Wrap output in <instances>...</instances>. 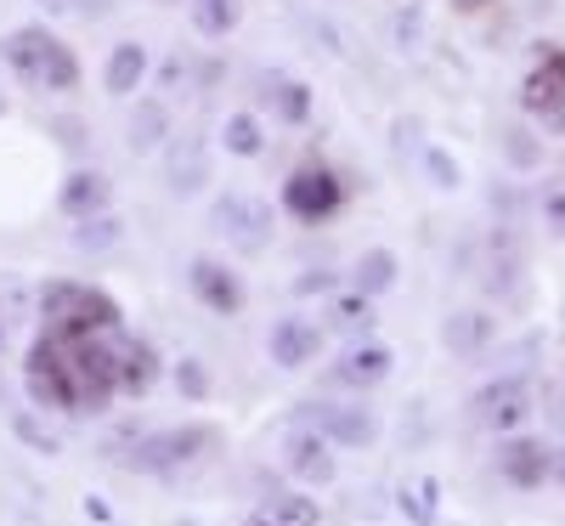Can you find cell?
<instances>
[{"mask_svg":"<svg viewBox=\"0 0 565 526\" xmlns=\"http://www.w3.org/2000/svg\"><path fill=\"white\" fill-rule=\"evenodd\" d=\"M351 283H356V295H385L391 283H396V255L391 250H367L362 261H356V272H351Z\"/></svg>","mask_w":565,"mask_h":526,"instance_id":"obj_22","label":"cell"},{"mask_svg":"<svg viewBox=\"0 0 565 526\" xmlns=\"http://www.w3.org/2000/svg\"><path fill=\"white\" fill-rule=\"evenodd\" d=\"M328 323H334L340 334H367L373 328V301L351 290V295H340L334 306H328Z\"/></svg>","mask_w":565,"mask_h":526,"instance_id":"obj_26","label":"cell"},{"mask_svg":"<svg viewBox=\"0 0 565 526\" xmlns=\"http://www.w3.org/2000/svg\"><path fill=\"white\" fill-rule=\"evenodd\" d=\"M492 334H498V317H487V312H452V317L441 323V340H447V351H458V357H481V351L492 346Z\"/></svg>","mask_w":565,"mask_h":526,"instance_id":"obj_16","label":"cell"},{"mask_svg":"<svg viewBox=\"0 0 565 526\" xmlns=\"http://www.w3.org/2000/svg\"><path fill=\"white\" fill-rule=\"evenodd\" d=\"M391 368H396V357H391L385 346H351V351L340 357L334 379H340V386H356V391H367V386H385V379H391Z\"/></svg>","mask_w":565,"mask_h":526,"instance_id":"obj_15","label":"cell"},{"mask_svg":"<svg viewBox=\"0 0 565 526\" xmlns=\"http://www.w3.org/2000/svg\"><path fill=\"white\" fill-rule=\"evenodd\" d=\"M282 204H289V215H300V221H328L345 204V181L334 170H322V165H306V170H295L289 181H282Z\"/></svg>","mask_w":565,"mask_h":526,"instance_id":"obj_4","label":"cell"},{"mask_svg":"<svg viewBox=\"0 0 565 526\" xmlns=\"http://www.w3.org/2000/svg\"><path fill=\"white\" fill-rule=\"evenodd\" d=\"M164 181H170V193H199V187L210 181V154H204V141L193 136H181L170 159H164Z\"/></svg>","mask_w":565,"mask_h":526,"instance_id":"obj_14","label":"cell"},{"mask_svg":"<svg viewBox=\"0 0 565 526\" xmlns=\"http://www.w3.org/2000/svg\"><path fill=\"white\" fill-rule=\"evenodd\" d=\"M249 526H317V498L306 493H271L249 509Z\"/></svg>","mask_w":565,"mask_h":526,"instance_id":"obj_18","label":"cell"},{"mask_svg":"<svg viewBox=\"0 0 565 526\" xmlns=\"http://www.w3.org/2000/svg\"><path fill=\"white\" fill-rule=\"evenodd\" d=\"M266 97L277 103V119H289V125H306L311 119V91L300 80H282L277 91H266Z\"/></svg>","mask_w":565,"mask_h":526,"instance_id":"obj_27","label":"cell"},{"mask_svg":"<svg viewBox=\"0 0 565 526\" xmlns=\"http://www.w3.org/2000/svg\"><path fill=\"white\" fill-rule=\"evenodd\" d=\"M186 283H193V295H199L210 312H221V317L244 312V283H238V272H226L221 261L199 255L193 266H186Z\"/></svg>","mask_w":565,"mask_h":526,"instance_id":"obj_10","label":"cell"},{"mask_svg":"<svg viewBox=\"0 0 565 526\" xmlns=\"http://www.w3.org/2000/svg\"><path fill=\"white\" fill-rule=\"evenodd\" d=\"M164 136H170V108L164 103H136V114H130V125H125V141H130V154H153V148H164Z\"/></svg>","mask_w":565,"mask_h":526,"instance_id":"obj_19","label":"cell"},{"mask_svg":"<svg viewBox=\"0 0 565 526\" xmlns=\"http://www.w3.org/2000/svg\"><path fill=\"white\" fill-rule=\"evenodd\" d=\"M0 340H7V328H0Z\"/></svg>","mask_w":565,"mask_h":526,"instance_id":"obj_37","label":"cell"},{"mask_svg":"<svg viewBox=\"0 0 565 526\" xmlns=\"http://www.w3.org/2000/svg\"><path fill=\"white\" fill-rule=\"evenodd\" d=\"M199 448H215V430H210V424H181V430H159V436H141L136 453H130V464L164 475V470L186 464Z\"/></svg>","mask_w":565,"mask_h":526,"instance_id":"obj_6","label":"cell"},{"mask_svg":"<svg viewBox=\"0 0 565 526\" xmlns=\"http://www.w3.org/2000/svg\"><path fill=\"white\" fill-rule=\"evenodd\" d=\"M141 80H148V45H141V40H119L108 52V69H103L108 97H130Z\"/></svg>","mask_w":565,"mask_h":526,"instance_id":"obj_17","label":"cell"},{"mask_svg":"<svg viewBox=\"0 0 565 526\" xmlns=\"http://www.w3.org/2000/svg\"><path fill=\"white\" fill-rule=\"evenodd\" d=\"M282 464H289L306 487H328L334 482V453H328V436H317L311 424H300L289 448H282Z\"/></svg>","mask_w":565,"mask_h":526,"instance_id":"obj_12","label":"cell"},{"mask_svg":"<svg viewBox=\"0 0 565 526\" xmlns=\"http://www.w3.org/2000/svg\"><path fill=\"white\" fill-rule=\"evenodd\" d=\"M452 7H458V12H481V7H487V0H452Z\"/></svg>","mask_w":565,"mask_h":526,"instance_id":"obj_36","label":"cell"},{"mask_svg":"<svg viewBox=\"0 0 565 526\" xmlns=\"http://www.w3.org/2000/svg\"><path fill=\"white\" fill-rule=\"evenodd\" d=\"M0 114H7V103H0Z\"/></svg>","mask_w":565,"mask_h":526,"instance_id":"obj_38","label":"cell"},{"mask_svg":"<svg viewBox=\"0 0 565 526\" xmlns=\"http://www.w3.org/2000/svg\"><path fill=\"white\" fill-rule=\"evenodd\" d=\"M108 199H114V181L103 176V170H74L68 181H63V215H74V221H85V215H103L108 210Z\"/></svg>","mask_w":565,"mask_h":526,"instance_id":"obj_13","label":"cell"},{"mask_svg":"<svg viewBox=\"0 0 565 526\" xmlns=\"http://www.w3.org/2000/svg\"><path fill=\"white\" fill-rule=\"evenodd\" d=\"M521 108L532 119H543L554 136H565V52H543V63L526 74Z\"/></svg>","mask_w":565,"mask_h":526,"instance_id":"obj_5","label":"cell"},{"mask_svg":"<svg viewBox=\"0 0 565 526\" xmlns=\"http://www.w3.org/2000/svg\"><path fill=\"white\" fill-rule=\"evenodd\" d=\"M424 165H430V176H436V187H447V193H452V187L463 181V170H458V159H447L441 148H436L430 159H424Z\"/></svg>","mask_w":565,"mask_h":526,"instance_id":"obj_31","label":"cell"},{"mask_svg":"<svg viewBox=\"0 0 565 526\" xmlns=\"http://www.w3.org/2000/svg\"><path fill=\"white\" fill-rule=\"evenodd\" d=\"M543 227H548L554 238H565V187H559V181L543 187Z\"/></svg>","mask_w":565,"mask_h":526,"instance_id":"obj_30","label":"cell"},{"mask_svg":"<svg viewBox=\"0 0 565 526\" xmlns=\"http://www.w3.org/2000/svg\"><path fill=\"white\" fill-rule=\"evenodd\" d=\"M498 475L509 487H543L548 475H554V448H543V442H532V436H514V442H503L498 448Z\"/></svg>","mask_w":565,"mask_h":526,"instance_id":"obj_9","label":"cell"},{"mask_svg":"<svg viewBox=\"0 0 565 526\" xmlns=\"http://www.w3.org/2000/svg\"><path fill=\"white\" fill-rule=\"evenodd\" d=\"M193 29L199 34H210V40H226L232 29L244 23V0H193Z\"/></svg>","mask_w":565,"mask_h":526,"instance_id":"obj_21","label":"cell"},{"mask_svg":"<svg viewBox=\"0 0 565 526\" xmlns=\"http://www.w3.org/2000/svg\"><path fill=\"white\" fill-rule=\"evenodd\" d=\"M12 430H18V442H29L34 453H45V459H52V453H63V442L52 436V430H45L34 413H12Z\"/></svg>","mask_w":565,"mask_h":526,"instance_id":"obj_28","label":"cell"},{"mask_svg":"<svg viewBox=\"0 0 565 526\" xmlns=\"http://www.w3.org/2000/svg\"><path fill=\"white\" fill-rule=\"evenodd\" d=\"M119 238H125V227H119V221H114V215L103 210V215H85V221H79V227L68 232V244H74V250H90V255H97V250H114Z\"/></svg>","mask_w":565,"mask_h":526,"instance_id":"obj_24","label":"cell"},{"mask_svg":"<svg viewBox=\"0 0 565 526\" xmlns=\"http://www.w3.org/2000/svg\"><path fill=\"white\" fill-rule=\"evenodd\" d=\"M45 12H74V0H40Z\"/></svg>","mask_w":565,"mask_h":526,"instance_id":"obj_34","label":"cell"},{"mask_svg":"<svg viewBox=\"0 0 565 526\" xmlns=\"http://www.w3.org/2000/svg\"><path fill=\"white\" fill-rule=\"evenodd\" d=\"M413 34H418V7L396 18V40H402V45H413Z\"/></svg>","mask_w":565,"mask_h":526,"instance_id":"obj_33","label":"cell"},{"mask_svg":"<svg viewBox=\"0 0 565 526\" xmlns=\"http://www.w3.org/2000/svg\"><path fill=\"white\" fill-rule=\"evenodd\" d=\"M40 312L57 334H103L119 328V306L103 290H85V283H45Z\"/></svg>","mask_w":565,"mask_h":526,"instance_id":"obj_2","label":"cell"},{"mask_svg":"<svg viewBox=\"0 0 565 526\" xmlns=\"http://www.w3.org/2000/svg\"><path fill=\"white\" fill-rule=\"evenodd\" d=\"M334 283H340L334 272H328V266H317V272H306V277L295 283V290H300V295H328V290H334Z\"/></svg>","mask_w":565,"mask_h":526,"instance_id":"obj_32","label":"cell"},{"mask_svg":"<svg viewBox=\"0 0 565 526\" xmlns=\"http://www.w3.org/2000/svg\"><path fill=\"white\" fill-rule=\"evenodd\" d=\"M402 515H407V526H436V515H441V482L436 475H413L402 487Z\"/></svg>","mask_w":565,"mask_h":526,"instance_id":"obj_20","label":"cell"},{"mask_svg":"<svg viewBox=\"0 0 565 526\" xmlns=\"http://www.w3.org/2000/svg\"><path fill=\"white\" fill-rule=\"evenodd\" d=\"M164 7H170V0H164Z\"/></svg>","mask_w":565,"mask_h":526,"instance_id":"obj_39","label":"cell"},{"mask_svg":"<svg viewBox=\"0 0 565 526\" xmlns=\"http://www.w3.org/2000/svg\"><path fill=\"white\" fill-rule=\"evenodd\" d=\"M153 374H159L153 368V346H141V340H125L119 346V391H136L141 397V391L153 386Z\"/></svg>","mask_w":565,"mask_h":526,"instance_id":"obj_23","label":"cell"},{"mask_svg":"<svg viewBox=\"0 0 565 526\" xmlns=\"http://www.w3.org/2000/svg\"><path fill=\"white\" fill-rule=\"evenodd\" d=\"M175 391H181V397H193V402L210 397V374H204L199 357H181V368H175Z\"/></svg>","mask_w":565,"mask_h":526,"instance_id":"obj_29","label":"cell"},{"mask_svg":"<svg viewBox=\"0 0 565 526\" xmlns=\"http://www.w3.org/2000/svg\"><path fill=\"white\" fill-rule=\"evenodd\" d=\"M221 148H226V154H238V159H255V154L266 148V136H260L255 114H232V119L221 125Z\"/></svg>","mask_w":565,"mask_h":526,"instance_id":"obj_25","label":"cell"},{"mask_svg":"<svg viewBox=\"0 0 565 526\" xmlns=\"http://www.w3.org/2000/svg\"><path fill=\"white\" fill-rule=\"evenodd\" d=\"M0 57H7L12 74L23 85H34V91H74L79 85L74 52L57 34H45V29H12L7 40H0Z\"/></svg>","mask_w":565,"mask_h":526,"instance_id":"obj_1","label":"cell"},{"mask_svg":"<svg viewBox=\"0 0 565 526\" xmlns=\"http://www.w3.org/2000/svg\"><path fill=\"white\" fill-rule=\"evenodd\" d=\"M554 482H559V487H565V448H559V453H554Z\"/></svg>","mask_w":565,"mask_h":526,"instance_id":"obj_35","label":"cell"},{"mask_svg":"<svg viewBox=\"0 0 565 526\" xmlns=\"http://www.w3.org/2000/svg\"><path fill=\"white\" fill-rule=\"evenodd\" d=\"M210 227H215L238 255H266V244H271V204H260V199H249V193H226V199H215Z\"/></svg>","mask_w":565,"mask_h":526,"instance_id":"obj_3","label":"cell"},{"mask_svg":"<svg viewBox=\"0 0 565 526\" xmlns=\"http://www.w3.org/2000/svg\"><path fill=\"white\" fill-rule=\"evenodd\" d=\"M300 424H311L317 436L340 442V448H367L373 436H380V419H373V408H362V402H317V408H306Z\"/></svg>","mask_w":565,"mask_h":526,"instance_id":"obj_7","label":"cell"},{"mask_svg":"<svg viewBox=\"0 0 565 526\" xmlns=\"http://www.w3.org/2000/svg\"><path fill=\"white\" fill-rule=\"evenodd\" d=\"M317 351H322V328H317L311 317H282V323H271L266 357H271L277 368H306V362H317Z\"/></svg>","mask_w":565,"mask_h":526,"instance_id":"obj_11","label":"cell"},{"mask_svg":"<svg viewBox=\"0 0 565 526\" xmlns=\"http://www.w3.org/2000/svg\"><path fill=\"white\" fill-rule=\"evenodd\" d=\"M526 413H532V386H526L521 374L492 379V386L476 397V419H481L487 430H498V436H509L514 424H526Z\"/></svg>","mask_w":565,"mask_h":526,"instance_id":"obj_8","label":"cell"}]
</instances>
